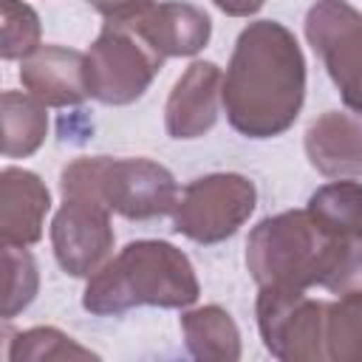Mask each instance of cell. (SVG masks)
I'll return each mask as SVG.
<instances>
[{
  "label": "cell",
  "instance_id": "cell-1",
  "mask_svg": "<svg viewBox=\"0 0 362 362\" xmlns=\"http://www.w3.org/2000/svg\"><path fill=\"white\" fill-rule=\"evenodd\" d=\"M305 99V57L297 37L277 20L249 23L226 65L221 102L229 124L246 139L286 133Z\"/></svg>",
  "mask_w": 362,
  "mask_h": 362
},
{
  "label": "cell",
  "instance_id": "cell-2",
  "mask_svg": "<svg viewBox=\"0 0 362 362\" xmlns=\"http://www.w3.org/2000/svg\"><path fill=\"white\" fill-rule=\"evenodd\" d=\"M198 294L195 269L178 246L167 240H130L88 277L82 308L96 317H119L139 305L187 308Z\"/></svg>",
  "mask_w": 362,
  "mask_h": 362
},
{
  "label": "cell",
  "instance_id": "cell-3",
  "mask_svg": "<svg viewBox=\"0 0 362 362\" xmlns=\"http://www.w3.org/2000/svg\"><path fill=\"white\" fill-rule=\"evenodd\" d=\"M339 240L320 229L308 209L263 218L246 240V269L257 286H320Z\"/></svg>",
  "mask_w": 362,
  "mask_h": 362
},
{
  "label": "cell",
  "instance_id": "cell-4",
  "mask_svg": "<svg viewBox=\"0 0 362 362\" xmlns=\"http://www.w3.org/2000/svg\"><path fill=\"white\" fill-rule=\"evenodd\" d=\"M59 189L93 192L110 212L127 221H150L175 209L178 184L167 167L150 158L82 156L62 167Z\"/></svg>",
  "mask_w": 362,
  "mask_h": 362
},
{
  "label": "cell",
  "instance_id": "cell-5",
  "mask_svg": "<svg viewBox=\"0 0 362 362\" xmlns=\"http://www.w3.org/2000/svg\"><path fill=\"white\" fill-rule=\"evenodd\" d=\"M164 65L130 23H105L85 54L88 96L102 105H130L144 96Z\"/></svg>",
  "mask_w": 362,
  "mask_h": 362
},
{
  "label": "cell",
  "instance_id": "cell-6",
  "mask_svg": "<svg viewBox=\"0 0 362 362\" xmlns=\"http://www.w3.org/2000/svg\"><path fill=\"white\" fill-rule=\"evenodd\" d=\"M257 189L240 173H209L189 181L173 209V232L212 246L232 238L255 212Z\"/></svg>",
  "mask_w": 362,
  "mask_h": 362
},
{
  "label": "cell",
  "instance_id": "cell-7",
  "mask_svg": "<svg viewBox=\"0 0 362 362\" xmlns=\"http://www.w3.org/2000/svg\"><path fill=\"white\" fill-rule=\"evenodd\" d=\"M257 328L266 351L280 362H325L322 317L325 300H314L305 288L260 286Z\"/></svg>",
  "mask_w": 362,
  "mask_h": 362
},
{
  "label": "cell",
  "instance_id": "cell-8",
  "mask_svg": "<svg viewBox=\"0 0 362 362\" xmlns=\"http://www.w3.org/2000/svg\"><path fill=\"white\" fill-rule=\"evenodd\" d=\"M305 40L345 107L362 119V11L345 0H317L305 14Z\"/></svg>",
  "mask_w": 362,
  "mask_h": 362
},
{
  "label": "cell",
  "instance_id": "cell-9",
  "mask_svg": "<svg viewBox=\"0 0 362 362\" xmlns=\"http://www.w3.org/2000/svg\"><path fill=\"white\" fill-rule=\"evenodd\" d=\"M62 206L51 221V246L59 269L71 277L96 274L113 252L110 209L93 192L59 189Z\"/></svg>",
  "mask_w": 362,
  "mask_h": 362
},
{
  "label": "cell",
  "instance_id": "cell-10",
  "mask_svg": "<svg viewBox=\"0 0 362 362\" xmlns=\"http://www.w3.org/2000/svg\"><path fill=\"white\" fill-rule=\"evenodd\" d=\"M223 76L209 59L192 62L173 85L164 105V127L170 139H198L218 122Z\"/></svg>",
  "mask_w": 362,
  "mask_h": 362
},
{
  "label": "cell",
  "instance_id": "cell-11",
  "mask_svg": "<svg viewBox=\"0 0 362 362\" xmlns=\"http://www.w3.org/2000/svg\"><path fill=\"white\" fill-rule=\"evenodd\" d=\"M23 88L45 107H71L85 102V54L65 45H40L20 62Z\"/></svg>",
  "mask_w": 362,
  "mask_h": 362
},
{
  "label": "cell",
  "instance_id": "cell-12",
  "mask_svg": "<svg viewBox=\"0 0 362 362\" xmlns=\"http://www.w3.org/2000/svg\"><path fill=\"white\" fill-rule=\"evenodd\" d=\"M51 192L45 181L23 167L0 173V240L3 246H34L42 238Z\"/></svg>",
  "mask_w": 362,
  "mask_h": 362
},
{
  "label": "cell",
  "instance_id": "cell-13",
  "mask_svg": "<svg viewBox=\"0 0 362 362\" xmlns=\"http://www.w3.org/2000/svg\"><path fill=\"white\" fill-rule=\"evenodd\" d=\"M130 25L147 40V45L167 57H192L198 54L212 34V20L206 11L189 3L167 0L153 3L144 14L130 20Z\"/></svg>",
  "mask_w": 362,
  "mask_h": 362
},
{
  "label": "cell",
  "instance_id": "cell-14",
  "mask_svg": "<svg viewBox=\"0 0 362 362\" xmlns=\"http://www.w3.org/2000/svg\"><path fill=\"white\" fill-rule=\"evenodd\" d=\"M305 156L325 178L362 175V122L351 113L325 110L305 130Z\"/></svg>",
  "mask_w": 362,
  "mask_h": 362
},
{
  "label": "cell",
  "instance_id": "cell-15",
  "mask_svg": "<svg viewBox=\"0 0 362 362\" xmlns=\"http://www.w3.org/2000/svg\"><path fill=\"white\" fill-rule=\"evenodd\" d=\"M181 331L187 351L195 359L209 362H238L240 359V331L232 314L221 305H201L181 314Z\"/></svg>",
  "mask_w": 362,
  "mask_h": 362
},
{
  "label": "cell",
  "instance_id": "cell-16",
  "mask_svg": "<svg viewBox=\"0 0 362 362\" xmlns=\"http://www.w3.org/2000/svg\"><path fill=\"white\" fill-rule=\"evenodd\" d=\"M0 119H3V156L6 158H28L40 150L48 136V113L40 99L20 90H3L0 96Z\"/></svg>",
  "mask_w": 362,
  "mask_h": 362
},
{
  "label": "cell",
  "instance_id": "cell-17",
  "mask_svg": "<svg viewBox=\"0 0 362 362\" xmlns=\"http://www.w3.org/2000/svg\"><path fill=\"white\" fill-rule=\"evenodd\" d=\"M305 209L331 238H362V181H331L311 192Z\"/></svg>",
  "mask_w": 362,
  "mask_h": 362
},
{
  "label": "cell",
  "instance_id": "cell-18",
  "mask_svg": "<svg viewBox=\"0 0 362 362\" xmlns=\"http://www.w3.org/2000/svg\"><path fill=\"white\" fill-rule=\"evenodd\" d=\"M322 351L325 362H362V297L325 300Z\"/></svg>",
  "mask_w": 362,
  "mask_h": 362
},
{
  "label": "cell",
  "instance_id": "cell-19",
  "mask_svg": "<svg viewBox=\"0 0 362 362\" xmlns=\"http://www.w3.org/2000/svg\"><path fill=\"white\" fill-rule=\"evenodd\" d=\"M8 362H45V359H96L90 348H82L76 339L51 325H37L14 334L8 345Z\"/></svg>",
  "mask_w": 362,
  "mask_h": 362
},
{
  "label": "cell",
  "instance_id": "cell-20",
  "mask_svg": "<svg viewBox=\"0 0 362 362\" xmlns=\"http://www.w3.org/2000/svg\"><path fill=\"white\" fill-rule=\"evenodd\" d=\"M3 269H6L3 317L11 320L34 303L40 288V272L31 252H25V246H3Z\"/></svg>",
  "mask_w": 362,
  "mask_h": 362
},
{
  "label": "cell",
  "instance_id": "cell-21",
  "mask_svg": "<svg viewBox=\"0 0 362 362\" xmlns=\"http://www.w3.org/2000/svg\"><path fill=\"white\" fill-rule=\"evenodd\" d=\"M3 11V42L0 54L3 59H25L31 51L40 48V17L31 6L20 0H0Z\"/></svg>",
  "mask_w": 362,
  "mask_h": 362
},
{
  "label": "cell",
  "instance_id": "cell-22",
  "mask_svg": "<svg viewBox=\"0 0 362 362\" xmlns=\"http://www.w3.org/2000/svg\"><path fill=\"white\" fill-rule=\"evenodd\" d=\"M320 286L334 297H362V238L339 240Z\"/></svg>",
  "mask_w": 362,
  "mask_h": 362
},
{
  "label": "cell",
  "instance_id": "cell-23",
  "mask_svg": "<svg viewBox=\"0 0 362 362\" xmlns=\"http://www.w3.org/2000/svg\"><path fill=\"white\" fill-rule=\"evenodd\" d=\"M85 3L93 6L110 23H130L139 14H144L156 0H85Z\"/></svg>",
  "mask_w": 362,
  "mask_h": 362
},
{
  "label": "cell",
  "instance_id": "cell-24",
  "mask_svg": "<svg viewBox=\"0 0 362 362\" xmlns=\"http://www.w3.org/2000/svg\"><path fill=\"white\" fill-rule=\"evenodd\" d=\"M212 3L229 17H252L263 8L266 0H212Z\"/></svg>",
  "mask_w": 362,
  "mask_h": 362
}]
</instances>
